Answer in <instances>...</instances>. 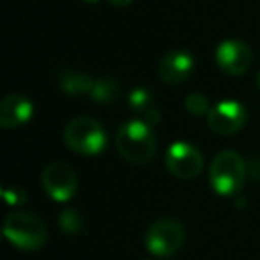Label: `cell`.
<instances>
[{
  "instance_id": "obj_8",
  "label": "cell",
  "mask_w": 260,
  "mask_h": 260,
  "mask_svg": "<svg viewBox=\"0 0 260 260\" xmlns=\"http://www.w3.org/2000/svg\"><path fill=\"white\" fill-rule=\"evenodd\" d=\"M207 123L214 134H237L246 123V107L237 100H221L207 114Z\"/></svg>"
},
{
  "instance_id": "obj_4",
  "label": "cell",
  "mask_w": 260,
  "mask_h": 260,
  "mask_svg": "<svg viewBox=\"0 0 260 260\" xmlns=\"http://www.w3.org/2000/svg\"><path fill=\"white\" fill-rule=\"evenodd\" d=\"M246 180V164L234 150H224L214 157L209 171V182L221 196L235 194Z\"/></svg>"
},
{
  "instance_id": "obj_12",
  "label": "cell",
  "mask_w": 260,
  "mask_h": 260,
  "mask_svg": "<svg viewBox=\"0 0 260 260\" xmlns=\"http://www.w3.org/2000/svg\"><path fill=\"white\" fill-rule=\"evenodd\" d=\"M93 84H94V79H91L86 73L66 72L59 75V86L68 94H82V93L89 94Z\"/></svg>"
},
{
  "instance_id": "obj_19",
  "label": "cell",
  "mask_w": 260,
  "mask_h": 260,
  "mask_svg": "<svg viewBox=\"0 0 260 260\" xmlns=\"http://www.w3.org/2000/svg\"><path fill=\"white\" fill-rule=\"evenodd\" d=\"M82 2H89V4H94V2H98V0H82Z\"/></svg>"
},
{
  "instance_id": "obj_18",
  "label": "cell",
  "mask_w": 260,
  "mask_h": 260,
  "mask_svg": "<svg viewBox=\"0 0 260 260\" xmlns=\"http://www.w3.org/2000/svg\"><path fill=\"white\" fill-rule=\"evenodd\" d=\"M112 6H118V8H125V6L132 4V0H109Z\"/></svg>"
},
{
  "instance_id": "obj_1",
  "label": "cell",
  "mask_w": 260,
  "mask_h": 260,
  "mask_svg": "<svg viewBox=\"0 0 260 260\" xmlns=\"http://www.w3.org/2000/svg\"><path fill=\"white\" fill-rule=\"evenodd\" d=\"M116 148L126 162L146 164L155 155L157 138L146 121L130 119L119 126L116 134Z\"/></svg>"
},
{
  "instance_id": "obj_10",
  "label": "cell",
  "mask_w": 260,
  "mask_h": 260,
  "mask_svg": "<svg viewBox=\"0 0 260 260\" xmlns=\"http://www.w3.org/2000/svg\"><path fill=\"white\" fill-rule=\"evenodd\" d=\"M192 70H194V59L185 50L168 52V54L162 55L159 66H157L159 77L171 86H177V84L184 82L185 79H189Z\"/></svg>"
},
{
  "instance_id": "obj_20",
  "label": "cell",
  "mask_w": 260,
  "mask_h": 260,
  "mask_svg": "<svg viewBox=\"0 0 260 260\" xmlns=\"http://www.w3.org/2000/svg\"><path fill=\"white\" fill-rule=\"evenodd\" d=\"M256 84H258V89H260V73H258V79H256Z\"/></svg>"
},
{
  "instance_id": "obj_16",
  "label": "cell",
  "mask_w": 260,
  "mask_h": 260,
  "mask_svg": "<svg viewBox=\"0 0 260 260\" xmlns=\"http://www.w3.org/2000/svg\"><path fill=\"white\" fill-rule=\"evenodd\" d=\"M59 226L64 234H79L84 226V219L75 209H66L59 216Z\"/></svg>"
},
{
  "instance_id": "obj_6",
  "label": "cell",
  "mask_w": 260,
  "mask_h": 260,
  "mask_svg": "<svg viewBox=\"0 0 260 260\" xmlns=\"http://www.w3.org/2000/svg\"><path fill=\"white\" fill-rule=\"evenodd\" d=\"M41 185L54 202L64 203L72 200L79 187L75 170L62 160L50 162L41 173Z\"/></svg>"
},
{
  "instance_id": "obj_15",
  "label": "cell",
  "mask_w": 260,
  "mask_h": 260,
  "mask_svg": "<svg viewBox=\"0 0 260 260\" xmlns=\"http://www.w3.org/2000/svg\"><path fill=\"white\" fill-rule=\"evenodd\" d=\"M184 107L187 109V112L192 116H207L210 112V109H212L209 104V98L203 93L187 94L184 100Z\"/></svg>"
},
{
  "instance_id": "obj_14",
  "label": "cell",
  "mask_w": 260,
  "mask_h": 260,
  "mask_svg": "<svg viewBox=\"0 0 260 260\" xmlns=\"http://www.w3.org/2000/svg\"><path fill=\"white\" fill-rule=\"evenodd\" d=\"M153 94L146 87H134L128 94V105L136 114H141V118L148 111H152Z\"/></svg>"
},
{
  "instance_id": "obj_13",
  "label": "cell",
  "mask_w": 260,
  "mask_h": 260,
  "mask_svg": "<svg viewBox=\"0 0 260 260\" xmlns=\"http://www.w3.org/2000/svg\"><path fill=\"white\" fill-rule=\"evenodd\" d=\"M118 93L119 87L112 79H98L94 80L93 87H91L89 96L94 104H109V102L118 98Z\"/></svg>"
},
{
  "instance_id": "obj_2",
  "label": "cell",
  "mask_w": 260,
  "mask_h": 260,
  "mask_svg": "<svg viewBox=\"0 0 260 260\" xmlns=\"http://www.w3.org/2000/svg\"><path fill=\"white\" fill-rule=\"evenodd\" d=\"M64 143L70 150L80 155H96L107 146L104 126L89 116H75L64 128Z\"/></svg>"
},
{
  "instance_id": "obj_7",
  "label": "cell",
  "mask_w": 260,
  "mask_h": 260,
  "mask_svg": "<svg viewBox=\"0 0 260 260\" xmlns=\"http://www.w3.org/2000/svg\"><path fill=\"white\" fill-rule=\"evenodd\" d=\"M166 168L180 180H192L202 173L203 157L191 143L175 141L166 152Z\"/></svg>"
},
{
  "instance_id": "obj_9",
  "label": "cell",
  "mask_w": 260,
  "mask_h": 260,
  "mask_svg": "<svg viewBox=\"0 0 260 260\" xmlns=\"http://www.w3.org/2000/svg\"><path fill=\"white\" fill-rule=\"evenodd\" d=\"M216 62L228 75H242L249 70L253 62V54L244 41L224 40L217 45L214 52Z\"/></svg>"
},
{
  "instance_id": "obj_11",
  "label": "cell",
  "mask_w": 260,
  "mask_h": 260,
  "mask_svg": "<svg viewBox=\"0 0 260 260\" xmlns=\"http://www.w3.org/2000/svg\"><path fill=\"white\" fill-rule=\"evenodd\" d=\"M32 114V102L23 94H8L0 104V125L4 128H16L29 121Z\"/></svg>"
},
{
  "instance_id": "obj_3",
  "label": "cell",
  "mask_w": 260,
  "mask_h": 260,
  "mask_svg": "<svg viewBox=\"0 0 260 260\" xmlns=\"http://www.w3.org/2000/svg\"><path fill=\"white\" fill-rule=\"evenodd\" d=\"M4 235L16 248L34 251L47 242V226L36 214L11 212L4 221Z\"/></svg>"
},
{
  "instance_id": "obj_17",
  "label": "cell",
  "mask_w": 260,
  "mask_h": 260,
  "mask_svg": "<svg viewBox=\"0 0 260 260\" xmlns=\"http://www.w3.org/2000/svg\"><path fill=\"white\" fill-rule=\"evenodd\" d=\"M2 192H4V200L8 202V205H22L27 200V192L22 187H18V185L6 187Z\"/></svg>"
},
{
  "instance_id": "obj_5",
  "label": "cell",
  "mask_w": 260,
  "mask_h": 260,
  "mask_svg": "<svg viewBox=\"0 0 260 260\" xmlns=\"http://www.w3.org/2000/svg\"><path fill=\"white\" fill-rule=\"evenodd\" d=\"M185 242V230L177 219L162 217L155 221L145 234L146 249L153 256H171L184 246Z\"/></svg>"
}]
</instances>
